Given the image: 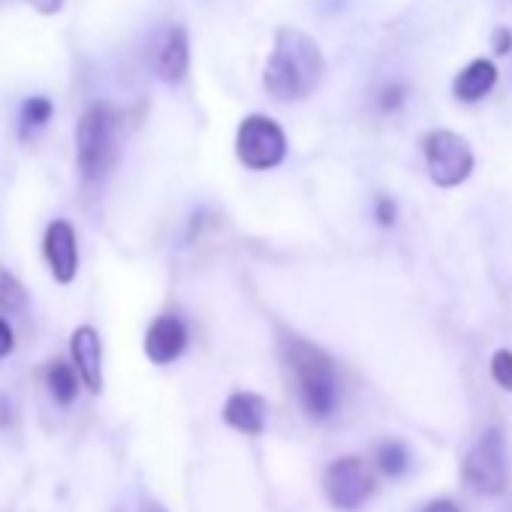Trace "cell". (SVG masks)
<instances>
[{"mask_svg":"<svg viewBox=\"0 0 512 512\" xmlns=\"http://www.w3.org/2000/svg\"><path fill=\"white\" fill-rule=\"evenodd\" d=\"M13 350H16V332H13V326L4 317H0V362L10 359Z\"/></svg>","mask_w":512,"mask_h":512,"instance_id":"7402d4cb","label":"cell"},{"mask_svg":"<svg viewBox=\"0 0 512 512\" xmlns=\"http://www.w3.org/2000/svg\"><path fill=\"white\" fill-rule=\"evenodd\" d=\"M187 344H190L187 323L178 314H160L151 320L145 341H142V350H145L151 365H172L184 356Z\"/></svg>","mask_w":512,"mask_h":512,"instance_id":"30bf717a","label":"cell"},{"mask_svg":"<svg viewBox=\"0 0 512 512\" xmlns=\"http://www.w3.org/2000/svg\"><path fill=\"white\" fill-rule=\"evenodd\" d=\"M326 76L320 43L302 28L281 25L272 37V52L263 67V91L275 103L308 100Z\"/></svg>","mask_w":512,"mask_h":512,"instance_id":"6da1fadb","label":"cell"},{"mask_svg":"<svg viewBox=\"0 0 512 512\" xmlns=\"http://www.w3.org/2000/svg\"><path fill=\"white\" fill-rule=\"evenodd\" d=\"M46 389L55 398V404H61V407L76 404V398L82 392V377H79L76 365H70L64 359L49 362L46 365Z\"/></svg>","mask_w":512,"mask_h":512,"instance_id":"5bb4252c","label":"cell"},{"mask_svg":"<svg viewBox=\"0 0 512 512\" xmlns=\"http://www.w3.org/2000/svg\"><path fill=\"white\" fill-rule=\"evenodd\" d=\"M374 220H377V226H383V229L395 226V220H398V205H395L392 196H377V202H374Z\"/></svg>","mask_w":512,"mask_h":512,"instance_id":"ffe728a7","label":"cell"},{"mask_svg":"<svg viewBox=\"0 0 512 512\" xmlns=\"http://www.w3.org/2000/svg\"><path fill=\"white\" fill-rule=\"evenodd\" d=\"M422 512H461V509H458V503H455V500L440 497V500H431Z\"/></svg>","mask_w":512,"mask_h":512,"instance_id":"cb8c5ba5","label":"cell"},{"mask_svg":"<svg viewBox=\"0 0 512 512\" xmlns=\"http://www.w3.org/2000/svg\"><path fill=\"white\" fill-rule=\"evenodd\" d=\"M491 49L497 58H509L512 55V31L509 28H494L491 31Z\"/></svg>","mask_w":512,"mask_h":512,"instance_id":"44dd1931","label":"cell"},{"mask_svg":"<svg viewBox=\"0 0 512 512\" xmlns=\"http://www.w3.org/2000/svg\"><path fill=\"white\" fill-rule=\"evenodd\" d=\"M497 79H500V70L494 61L488 58H473L467 67L458 70V76L452 79V97L458 103H482L494 88H497Z\"/></svg>","mask_w":512,"mask_h":512,"instance_id":"4fadbf2b","label":"cell"},{"mask_svg":"<svg viewBox=\"0 0 512 512\" xmlns=\"http://www.w3.org/2000/svg\"><path fill=\"white\" fill-rule=\"evenodd\" d=\"M151 67L160 82L178 85L184 82L190 70V34L184 25H169L157 34L154 52H151Z\"/></svg>","mask_w":512,"mask_h":512,"instance_id":"9c48e42d","label":"cell"},{"mask_svg":"<svg viewBox=\"0 0 512 512\" xmlns=\"http://www.w3.org/2000/svg\"><path fill=\"white\" fill-rule=\"evenodd\" d=\"M290 154V142L284 127L263 112L241 118L235 130V160L250 172H272L284 166Z\"/></svg>","mask_w":512,"mask_h":512,"instance_id":"277c9868","label":"cell"},{"mask_svg":"<svg viewBox=\"0 0 512 512\" xmlns=\"http://www.w3.org/2000/svg\"><path fill=\"white\" fill-rule=\"evenodd\" d=\"M25 4H28L34 13L46 16V19H52V16H58V13L64 10V0H25Z\"/></svg>","mask_w":512,"mask_h":512,"instance_id":"603a6c76","label":"cell"},{"mask_svg":"<svg viewBox=\"0 0 512 512\" xmlns=\"http://www.w3.org/2000/svg\"><path fill=\"white\" fill-rule=\"evenodd\" d=\"M488 374L503 392L512 395V350H494L488 362Z\"/></svg>","mask_w":512,"mask_h":512,"instance_id":"d6986e66","label":"cell"},{"mask_svg":"<svg viewBox=\"0 0 512 512\" xmlns=\"http://www.w3.org/2000/svg\"><path fill=\"white\" fill-rule=\"evenodd\" d=\"M43 260L58 287H70L79 278V235L70 220L55 217L43 232Z\"/></svg>","mask_w":512,"mask_h":512,"instance_id":"ba28073f","label":"cell"},{"mask_svg":"<svg viewBox=\"0 0 512 512\" xmlns=\"http://www.w3.org/2000/svg\"><path fill=\"white\" fill-rule=\"evenodd\" d=\"M70 356L73 365L82 377V386L91 395H100L106 380H103V338L94 326H76L70 335Z\"/></svg>","mask_w":512,"mask_h":512,"instance_id":"8fae6325","label":"cell"},{"mask_svg":"<svg viewBox=\"0 0 512 512\" xmlns=\"http://www.w3.org/2000/svg\"><path fill=\"white\" fill-rule=\"evenodd\" d=\"M461 479L482 497H500L506 491V437L503 428H488L464 455Z\"/></svg>","mask_w":512,"mask_h":512,"instance_id":"8992f818","label":"cell"},{"mask_svg":"<svg viewBox=\"0 0 512 512\" xmlns=\"http://www.w3.org/2000/svg\"><path fill=\"white\" fill-rule=\"evenodd\" d=\"M115 166V115L106 103H94L76 124V169L85 184H100Z\"/></svg>","mask_w":512,"mask_h":512,"instance_id":"3957f363","label":"cell"},{"mask_svg":"<svg viewBox=\"0 0 512 512\" xmlns=\"http://www.w3.org/2000/svg\"><path fill=\"white\" fill-rule=\"evenodd\" d=\"M407 97H410V88H407L404 82H389V85H383L380 94H377V109L386 112V115H395V112L404 109Z\"/></svg>","mask_w":512,"mask_h":512,"instance_id":"ac0fdd59","label":"cell"},{"mask_svg":"<svg viewBox=\"0 0 512 512\" xmlns=\"http://www.w3.org/2000/svg\"><path fill=\"white\" fill-rule=\"evenodd\" d=\"M422 157H425V172H428L431 184L440 190L461 187L476 169V157H473L470 142L452 130L425 133L422 136Z\"/></svg>","mask_w":512,"mask_h":512,"instance_id":"5b68a950","label":"cell"},{"mask_svg":"<svg viewBox=\"0 0 512 512\" xmlns=\"http://www.w3.org/2000/svg\"><path fill=\"white\" fill-rule=\"evenodd\" d=\"M281 350L305 413L317 422L332 419L341 401V377L335 359L305 338H287Z\"/></svg>","mask_w":512,"mask_h":512,"instance_id":"7a4b0ae2","label":"cell"},{"mask_svg":"<svg viewBox=\"0 0 512 512\" xmlns=\"http://www.w3.org/2000/svg\"><path fill=\"white\" fill-rule=\"evenodd\" d=\"M31 305V293L28 287L0 263V311H7V314H25Z\"/></svg>","mask_w":512,"mask_h":512,"instance_id":"e0dca14e","label":"cell"},{"mask_svg":"<svg viewBox=\"0 0 512 512\" xmlns=\"http://www.w3.org/2000/svg\"><path fill=\"white\" fill-rule=\"evenodd\" d=\"M55 118V103L46 94L25 97L19 106V142H28L34 133H40Z\"/></svg>","mask_w":512,"mask_h":512,"instance_id":"9a60e30c","label":"cell"},{"mask_svg":"<svg viewBox=\"0 0 512 512\" xmlns=\"http://www.w3.org/2000/svg\"><path fill=\"white\" fill-rule=\"evenodd\" d=\"M139 512H169V509H166V506H160L157 500H142Z\"/></svg>","mask_w":512,"mask_h":512,"instance_id":"d4e9b609","label":"cell"},{"mask_svg":"<svg viewBox=\"0 0 512 512\" xmlns=\"http://www.w3.org/2000/svg\"><path fill=\"white\" fill-rule=\"evenodd\" d=\"M223 422L247 437H260L269 422V401L260 392L235 389L223 404Z\"/></svg>","mask_w":512,"mask_h":512,"instance_id":"7c38bea8","label":"cell"},{"mask_svg":"<svg viewBox=\"0 0 512 512\" xmlns=\"http://www.w3.org/2000/svg\"><path fill=\"white\" fill-rule=\"evenodd\" d=\"M374 491H377V476L368 467V461L359 455L335 458L323 470V494L341 512H356L374 497Z\"/></svg>","mask_w":512,"mask_h":512,"instance_id":"52a82bcc","label":"cell"},{"mask_svg":"<svg viewBox=\"0 0 512 512\" xmlns=\"http://www.w3.org/2000/svg\"><path fill=\"white\" fill-rule=\"evenodd\" d=\"M374 458H377V470L389 479H401L410 470V449L404 440H380Z\"/></svg>","mask_w":512,"mask_h":512,"instance_id":"2e32d148","label":"cell"}]
</instances>
